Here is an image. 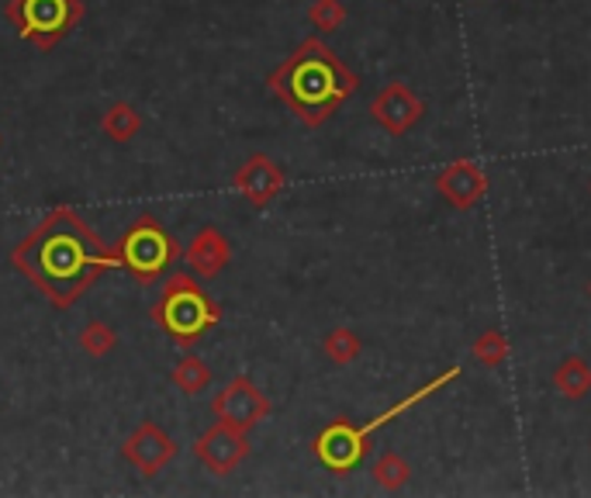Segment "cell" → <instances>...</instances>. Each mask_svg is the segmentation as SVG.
Listing matches in <instances>:
<instances>
[{
    "label": "cell",
    "mask_w": 591,
    "mask_h": 498,
    "mask_svg": "<svg viewBox=\"0 0 591 498\" xmlns=\"http://www.w3.org/2000/svg\"><path fill=\"white\" fill-rule=\"evenodd\" d=\"M11 263L55 309H70L76 298L90 291L104 271L122 266L118 249L108 246L73 208L49 212L32 228V236L14 246Z\"/></svg>",
    "instance_id": "6da1fadb"
},
{
    "label": "cell",
    "mask_w": 591,
    "mask_h": 498,
    "mask_svg": "<svg viewBox=\"0 0 591 498\" xmlns=\"http://www.w3.org/2000/svg\"><path fill=\"white\" fill-rule=\"evenodd\" d=\"M266 87L304 128H322L356 94L360 76L312 35L266 76Z\"/></svg>",
    "instance_id": "7a4b0ae2"
},
{
    "label": "cell",
    "mask_w": 591,
    "mask_h": 498,
    "mask_svg": "<svg viewBox=\"0 0 591 498\" xmlns=\"http://www.w3.org/2000/svg\"><path fill=\"white\" fill-rule=\"evenodd\" d=\"M461 377V368H450L443 374H436L429 385L423 388H415L412 395H405L402 401H394L391 409H385L377 419H370V423L364 426H353L350 419H332L329 426H322V433L312 439V453L318 457L322 464H326L329 471L336 474H350L360 461L367 457V447H370V436L380 429V426H388L391 419H402L405 412H412L418 401H426L432 398L436 391H443L447 385H453V381Z\"/></svg>",
    "instance_id": "3957f363"
},
{
    "label": "cell",
    "mask_w": 591,
    "mask_h": 498,
    "mask_svg": "<svg viewBox=\"0 0 591 498\" xmlns=\"http://www.w3.org/2000/svg\"><path fill=\"white\" fill-rule=\"evenodd\" d=\"M149 315L184 350H190L208 329H215L222 322L218 301L208 298L204 287L190 274H169L163 284V295L156 298Z\"/></svg>",
    "instance_id": "277c9868"
},
{
    "label": "cell",
    "mask_w": 591,
    "mask_h": 498,
    "mask_svg": "<svg viewBox=\"0 0 591 498\" xmlns=\"http://www.w3.org/2000/svg\"><path fill=\"white\" fill-rule=\"evenodd\" d=\"M114 249H118V263L139 284L160 281L169 266L184 257L180 242L169 236L152 215H139L136 222H131V228L118 239V246H114Z\"/></svg>",
    "instance_id": "5b68a950"
},
{
    "label": "cell",
    "mask_w": 591,
    "mask_h": 498,
    "mask_svg": "<svg viewBox=\"0 0 591 498\" xmlns=\"http://www.w3.org/2000/svg\"><path fill=\"white\" fill-rule=\"evenodd\" d=\"M8 22L35 49H52L84 22V0H11L4 8Z\"/></svg>",
    "instance_id": "8992f818"
},
{
    "label": "cell",
    "mask_w": 591,
    "mask_h": 498,
    "mask_svg": "<svg viewBox=\"0 0 591 498\" xmlns=\"http://www.w3.org/2000/svg\"><path fill=\"white\" fill-rule=\"evenodd\" d=\"M212 412H215V419H222V423L250 433L253 426L263 423V419H271L274 401L266 398L250 377L239 374L212 398Z\"/></svg>",
    "instance_id": "52a82bcc"
},
{
    "label": "cell",
    "mask_w": 591,
    "mask_h": 498,
    "mask_svg": "<svg viewBox=\"0 0 591 498\" xmlns=\"http://www.w3.org/2000/svg\"><path fill=\"white\" fill-rule=\"evenodd\" d=\"M488 187H491L488 170L470 157L453 160L436 174V190H440V198L453 208V212H470V208H478L488 198Z\"/></svg>",
    "instance_id": "ba28073f"
},
{
    "label": "cell",
    "mask_w": 591,
    "mask_h": 498,
    "mask_svg": "<svg viewBox=\"0 0 591 498\" xmlns=\"http://www.w3.org/2000/svg\"><path fill=\"white\" fill-rule=\"evenodd\" d=\"M426 114V101L408 84H388L380 87V94L370 101V119L388 132V136L402 139L408 132L423 122Z\"/></svg>",
    "instance_id": "9c48e42d"
},
{
    "label": "cell",
    "mask_w": 591,
    "mask_h": 498,
    "mask_svg": "<svg viewBox=\"0 0 591 498\" xmlns=\"http://www.w3.org/2000/svg\"><path fill=\"white\" fill-rule=\"evenodd\" d=\"M194 453L212 474H232L250 457V436H246V429H236L218 419L212 429L198 436Z\"/></svg>",
    "instance_id": "30bf717a"
},
{
    "label": "cell",
    "mask_w": 591,
    "mask_h": 498,
    "mask_svg": "<svg viewBox=\"0 0 591 498\" xmlns=\"http://www.w3.org/2000/svg\"><path fill=\"white\" fill-rule=\"evenodd\" d=\"M122 453L142 477H152L177 457V444H174V436H169L166 429H160L156 423H142V426H136V433L125 439Z\"/></svg>",
    "instance_id": "8fae6325"
},
{
    "label": "cell",
    "mask_w": 591,
    "mask_h": 498,
    "mask_svg": "<svg viewBox=\"0 0 591 498\" xmlns=\"http://www.w3.org/2000/svg\"><path fill=\"white\" fill-rule=\"evenodd\" d=\"M232 187H236V195H242L253 208H266L284 187H288V174L280 170V163L256 152V157H250L236 170Z\"/></svg>",
    "instance_id": "7c38bea8"
},
{
    "label": "cell",
    "mask_w": 591,
    "mask_h": 498,
    "mask_svg": "<svg viewBox=\"0 0 591 498\" xmlns=\"http://www.w3.org/2000/svg\"><path fill=\"white\" fill-rule=\"evenodd\" d=\"M184 260L198 277H218L228 266V260H232V242H228L215 225H204L184 249Z\"/></svg>",
    "instance_id": "4fadbf2b"
},
{
    "label": "cell",
    "mask_w": 591,
    "mask_h": 498,
    "mask_svg": "<svg viewBox=\"0 0 591 498\" xmlns=\"http://www.w3.org/2000/svg\"><path fill=\"white\" fill-rule=\"evenodd\" d=\"M554 388L567 401H581L591 391V363L584 357H564L554 371Z\"/></svg>",
    "instance_id": "5bb4252c"
},
{
    "label": "cell",
    "mask_w": 591,
    "mask_h": 498,
    "mask_svg": "<svg viewBox=\"0 0 591 498\" xmlns=\"http://www.w3.org/2000/svg\"><path fill=\"white\" fill-rule=\"evenodd\" d=\"M101 128L104 136L114 142H128L136 139V132L142 128V114L131 108L128 101H114L104 114H101Z\"/></svg>",
    "instance_id": "9a60e30c"
},
{
    "label": "cell",
    "mask_w": 591,
    "mask_h": 498,
    "mask_svg": "<svg viewBox=\"0 0 591 498\" xmlns=\"http://www.w3.org/2000/svg\"><path fill=\"white\" fill-rule=\"evenodd\" d=\"M169 381H174L184 395H201L208 385H212V371H208V363L198 353H187L184 360H177V368H174V374H169Z\"/></svg>",
    "instance_id": "2e32d148"
},
{
    "label": "cell",
    "mask_w": 591,
    "mask_h": 498,
    "mask_svg": "<svg viewBox=\"0 0 591 498\" xmlns=\"http://www.w3.org/2000/svg\"><path fill=\"white\" fill-rule=\"evenodd\" d=\"M374 482L385 488V491H398V488H405L412 482V464L405 461L402 453H380L377 461H374Z\"/></svg>",
    "instance_id": "e0dca14e"
},
{
    "label": "cell",
    "mask_w": 591,
    "mask_h": 498,
    "mask_svg": "<svg viewBox=\"0 0 591 498\" xmlns=\"http://www.w3.org/2000/svg\"><path fill=\"white\" fill-rule=\"evenodd\" d=\"M470 353H474V360L481 363V368H502V363L512 357V343H508V336L505 333H499V329H485L478 339H474V347H470Z\"/></svg>",
    "instance_id": "ac0fdd59"
},
{
    "label": "cell",
    "mask_w": 591,
    "mask_h": 498,
    "mask_svg": "<svg viewBox=\"0 0 591 498\" xmlns=\"http://www.w3.org/2000/svg\"><path fill=\"white\" fill-rule=\"evenodd\" d=\"M322 353H326L336 368H347V363H353L360 353H364V343H360V336L353 329L339 325V329H332L326 339H322Z\"/></svg>",
    "instance_id": "d6986e66"
},
{
    "label": "cell",
    "mask_w": 591,
    "mask_h": 498,
    "mask_svg": "<svg viewBox=\"0 0 591 498\" xmlns=\"http://www.w3.org/2000/svg\"><path fill=\"white\" fill-rule=\"evenodd\" d=\"M114 347H118V333L111 329L108 322H87L80 333V350L87 357H108Z\"/></svg>",
    "instance_id": "ffe728a7"
},
{
    "label": "cell",
    "mask_w": 591,
    "mask_h": 498,
    "mask_svg": "<svg viewBox=\"0 0 591 498\" xmlns=\"http://www.w3.org/2000/svg\"><path fill=\"white\" fill-rule=\"evenodd\" d=\"M347 4L342 0H312V8H309V22L315 32H336L347 25Z\"/></svg>",
    "instance_id": "44dd1931"
},
{
    "label": "cell",
    "mask_w": 591,
    "mask_h": 498,
    "mask_svg": "<svg viewBox=\"0 0 591 498\" xmlns=\"http://www.w3.org/2000/svg\"><path fill=\"white\" fill-rule=\"evenodd\" d=\"M588 298H591V284H588Z\"/></svg>",
    "instance_id": "7402d4cb"
},
{
    "label": "cell",
    "mask_w": 591,
    "mask_h": 498,
    "mask_svg": "<svg viewBox=\"0 0 591 498\" xmlns=\"http://www.w3.org/2000/svg\"><path fill=\"white\" fill-rule=\"evenodd\" d=\"M588 190H591V184H588Z\"/></svg>",
    "instance_id": "603a6c76"
}]
</instances>
